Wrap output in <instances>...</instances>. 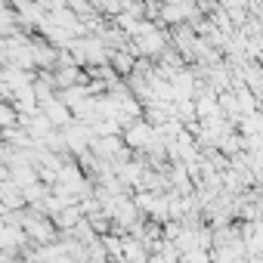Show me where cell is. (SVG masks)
<instances>
[{
    "mask_svg": "<svg viewBox=\"0 0 263 263\" xmlns=\"http://www.w3.org/2000/svg\"><path fill=\"white\" fill-rule=\"evenodd\" d=\"M155 137H158V134H155V124H149V121H127L124 146H127V149H146Z\"/></svg>",
    "mask_w": 263,
    "mask_h": 263,
    "instance_id": "cell-1",
    "label": "cell"
},
{
    "mask_svg": "<svg viewBox=\"0 0 263 263\" xmlns=\"http://www.w3.org/2000/svg\"><path fill=\"white\" fill-rule=\"evenodd\" d=\"M13 124H16V108H10V105L0 102V130H7Z\"/></svg>",
    "mask_w": 263,
    "mask_h": 263,
    "instance_id": "cell-3",
    "label": "cell"
},
{
    "mask_svg": "<svg viewBox=\"0 0 263 263\" xmlns=\"http://www.w3.org/2000/svg\"><path fill=\"white\" fill-rule=\"evenodd\" d=\"M22 232H25V238H37V241H50L53 235H56V229L50 226V220H44V217H25L22 223Z\"/></svg>",
    "mask_w": 263,
    "mask_h": 263,
    "instance_id": "cell-2",
    "label": "cell"
}]
</instances>
